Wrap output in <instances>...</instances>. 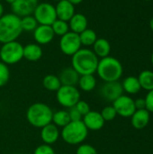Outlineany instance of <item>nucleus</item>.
I'll list each match as a JSON object with an SVG mask.
<instances>
[{
	"label": "nucleus",
	"instance_id": "nucleus-1",
	"mask_svg": "<svg viewBox=\"0 0 153 154\" xmlns=\"http://www.w3.org/2000/svg\"><path fill=\"white\" fill-rule=\"evenodd\" d=\"M99 59L88 48H81L71 57V67L80 75L95 74Z\"/></svg>",
	"mask_w": 153,
	"mask_h": 154
},
{
	"label": "nucleus",
	"instance_id": "nucleus-2",
	"mask_svg": "<svg viewBox=\"0 0 153 154\" xmlns=\"http://www.w3.org/2000/svg\"><path fill=\"white\" fill-rule=\"evenodd\" d=\"M124 72V68L119 60L115 57L107 56L98 61L96 73L104 82L118 81Z\"/></svg>",
	"mask_w": 153,
	"mask_h": 154
},
{
	"label": "nucleus",
	"instance_id": "nucleus-3",
	"mask_svg": "<svg viewBox=\"0 0 153 154\" xmlns=\"http://www.w3.org/2000/svg\"><path fill=\"white\" fill-rule=\"evenodd\" d=\"M22 32L21 18L19 16L10 13L0 18V42L2 44L16 41Z\"/></svg>",
	"mask_w": 153,
	"mask_h": 154
},
{
	"label": "nucleus",
	"instance_id": "nucleus-4",
	"mask_svg": "<svg viewBox=\"0 0 153 154\" xmlns=\"http://www.w3.org/2000/svg\"><path fill=\"white\" fill-rule=\"evenodd\" d=\"M26 120L35 128H42L52 121L53 111L44 103L37 102L32 104L26 111Z\"/></svg>",
	"mask_w": 153,
	"mask_h": 154
},
{
	"label": "nucleus",
	"instance_id": "nucleus-5",
	"mask_svg": "<svg viewBox=\"0 0 153 154\" xmlns=\"http://www.w3.org/2000/svg\"><path fill=\"white\" fill-rule=\"evenodd\" d=\"M88 130L81 121H71L61 128L60 137L69 145H79L87 138Z\"/></svg>",
	"mask_w": 153,
	"mask_h": 154
},
{
	"label": "nucleus",
	"instance_id": "nucleus-6",
	"mask_svg": "<svg viewBox=\"0 0 153 154\" xmlns=\"http://www.w3.org/2000/svg\"><path fill=\"white\" fill-rule=\"evenodd\" d=\"M23 58V46L17 41L3 43L0 47V60L6 65H14Z\"/></svg>",
	"mask_w": 153,
	"mask_h": 154
},
{
	"label": "nucleus",
	"instance_id": "nucleus-7",
	"mask_svg": "<svg viewBox=\"0 0 153 154\" xmlns=\"http://www.w3.org/2000/svg\"><path fill=\"white\" fill-rule=\"evenodd\" d=\"M57 102L65 108H71L80 100V91L76 86H61L56 92Z\"/></svg>",
	"mask_w": 153,
	"mask_h": 154
},
{
	"label": "nucleus",
	"instance_id": "nucleus-8",
	"mask_svg": "<svg viewBox=\"0 0 153 154\" xmlns=\"http://www.w3.org/2000/svg\"><path fill=\"white\" fill-rule=\"evenodd\" d=\"M39 24L51 25L57 20L55 6L48 2L39 3L32 14Z\"/></svg>",
	"mask_w": 153,
	"mask_h": 154
},
{
	"label": "nucleus",
	"instance_id": "nucleus-9",
	"mask_svg": "<svg viewBox=\"0 0 153 154\" xmlns=\"http://www.w3.org/2000/svg\"><path fill=\"white\" fill-rule=\"evenodd\" d=\"M60 49L61 52L67 56H73L77 51L81 49V42L79 39V35L71 31L68 32L66 34L60 37Z\"/></svg>",
	"mask_w": 153,
	"mask_h": 154
},
{
	"label": "nucleus",
	"instance_id": "nucleus-10",
	"mask_svg": "<svg viewBox=\"0 0 153 154\" xmlns=\"http://www.w3.org/2000/svg\"><path fill=\"white\" fill-rule=\"evenodd\" d=\"M112 106L115 107L117 116L125 118L131 117L136 111L134 100L131 97L125 95H122L121 97H119L116 100L113 102Z\"/></svg>",
	"mask_w": 153,
	"mask_h": 154
},
{
	"label": "nucleus",
	"instance_id": "nucleus-11",
	"mask_svg": "<svg viewBox=\"0 0 153 154\" xmlns=\"http://www.w3.org/2000/svg\"><path fill=\"white\" fill-rule=\"evenodd\" d=\"M124 93L122 84L119 81L105 82L100 88V95L107 102H114Z\"/></svg>",
	"mask_w": 153,
	"mask_h": 154
},
{
	"label": "nucleus",
	"instance_id": "nucleus-12",
	"mask_svg": "<svg viewBox=\"0 0 153 154\" xmlns=\"http://www.w3.org/2000/svg\"><path fill=\"white\" fill-rule=\"evenodd\" d=\"M38 4V0H15L11 4V10L13 14L21 18L32 14Z\"/></svg>",
	"mask_w": 153,
	"mask_h": 154
},
{
	"label": "nucleus",
	"instance_id": "nucleus-13",
	"mask_svg": "<svg viewBox=\"0 0 153 154\" xmlns=\"http://www.w3.org/2000/svg\"><path fill=\"white\" fill-rule=\"evenodd\" d=\"M55 34L50 25L39 24L33 31V39L39 45H46L51 42L54 39Z\"/></svg>",
	"mask_w": 153,
	"mask_h": 154
},
{
	"label": "nucleus",
	"instance_id": "nucleus-14",
	"mask_svg": "<svg viewBox=\"0 0 153 154\" xmlns=\"http://www.w3.org/2000/svg\"><path fill=\"white\" fill-rule=\"evenodd\" d=\"M82 122L88 131H99L104 127L106 123L100 112L93 110H90L82 117Z\"/></svg>",
	"mask_w": 153,
	"mask_h": 154
},
{
	"label": "nucleus",
	"instance_id": "nucleus-15",
	"mask_svg": "<svg viewBox=\"0 0 153 154\" xmlns=\"http://www.w3.org/2000/svg\"><path fill=\"white\" fill-rule=\"evenodd\" d=\"M41 140L44 144L48 145H52L60 137V128L57 127L55 125L52 123L45 125L44 127L41 128V133H40Z\"/></svg>",
	"mask_w": 153,
	"mask_h": 154
},
{
	"label": "nucleus",
	"instance_id": "nucleus-16",
	"mask_svg": "<svg viewBox=\"0 0 153 154\" xmlns=\"http://www.w3.org/2000/svg\"><path fill=\"white\" fill-rule=\"evenodd\" d=\"M57 19L69 22L70 18L75 14V5L69 3L68 0H60L57 2L55 5Z\"/></svg>",
	"mask_w": 153,
	"mask_h": 154
},
{
	"label": "nucleus",
	"instance_id": "nucleus-17",
	"mask_svg": "<svg viewBox=\"0 0 153 154\" xmlns=\"http://www.w3.org/2000/svg\"><path fill=\"white\" fill-rule=\"evenodd\" d=\"M151 113L147 109H138L133 115L131 116V124L133 128L137 130H142L145 128L149 123L151 118Z\"/></svg>",
	"mask_w": 153,
	"mask_h": 154
},
{
	"label": "nucleus",
	"instance_id": "nucleus-18",
	"mask_svg": "<svg viewBox=\"0 0 153 154\" xmlns=\"http://www.w3.org/2000/svg\"><path fill=\"white\" fill-rule=\"evenodd\" d=\"M69 26V31L79 34L84 30L87 28L88 21L85 14L80 13H75V14L68 22Z\"/></svg>",
	"mask_w": 153,
	"mask_h": 154
},
{
	"label": "nucleus",
	"instance_id": "nucleus-19",
	"mask_svg": "<svg viewBox=\"0 0 153 154\" xmlns=\"http://www.w3.org/2000/svg\"><path fill=\"white\" fill-rule=\"evenodd\" d=\"M58 77L62 86H77L80 75L72 67H68L63 69Z\"/></svg>",
	"mask_w": 153,
	"mask_h": 154
},
{
	"label": "nucleus",
	"instance_id": "nucleus-20",
	"mask_svg": "<svg viewBox=\"0 0 153 154\" xmlns=\"http://www.w3.org/2000/svg\"><path fill=\"white\" fill-rule=\"evenodd\" d=\"M43 54L41 45L37 43H29L23 46V58L28 61L35 62L41 59Z\"/></svg>",
	"mask_w": 153,
	"mask_h": 154
},
{
	"label": "nucleus",
	"instance_id": "nucleus-21",
	"mask_svg": "<svg viewBox=\"0 0 153 154\" xmlns=\"http://www.w3.org/2000/svg\"><path fill=\"white\" fill-rule=\"evenodd\" d=\"M94 53L100 59L109 56L111 51V44L105 38H97V40L93 44Z\"/></svg>",
	"mask_w": 153,
	"mask_h": 154
},
{
	"label": "nucleus",
	"instance_id": "nucleus-22",
	"mask_svg": "<svg viewBox=\"0 0 153 154\" xmlns=\"http://www.w3.org/2000/svg\"><path fill=\"white\" fill-rule=\"evenodd\" d=\"M122 87L124 91H125L127 94L130 95H135L139 93L140 90L142 89L138 78L134 76H129L125 78L122 83Z\"/></svg>",
	"mask_w": 153,
	"mask_h": 154
},
{
	"label": "nucleus",
	"instance_id": "nucleus-23",
	"mask_svg": "<svg viewBox=\"0 0 153 154\" xmlns=\"http://www.w3.org/2000/svg\"><path fill=\"white\" fill-rule=\"evenodd\" d=\"M78 85L80 90L84 92H91L96 87V79L94 74L82 75L79 77Z\"/></svg>",
	"mask_w": 153,
	"mask_h": 154
},
{
	"label": "nucleus",
	"instance_id": "nucleus-24",
	"mask_svg": "<svg viewBox=\"0 0 153 154\" xmlns=\"http://www.w3.org/2000/svg\"><path fill=\"white\" fill-rule=\"evenodd\" d=\"M42 86L48 91L57 92L62 85L58 76L53 74H48L42 79Z\"/></svg>",
	"mask_w": 153,
	"mask_h": 154
},
{
	"label": "nucleus",
	"instance_id": "nucleus-25",
	"mask_svg": "<svg viewBox=\"0 0 153 154\" xmlns=\"http://www.w3.org/2000/svg\"><path fill=\"white\" fill-rule=\"evenodd\" d=\"M70 121L69 111L67 110H58L56 112H53L52 116V121L51 123L55 125L59 128H63L66 126Z\"/></svg>",
	"mask_w": 153,
	"mask_h": 154
},
{
	"label": "nucleus",
	"instance_id": "nucleus-26",
	"mask_svg": "<svg viewBox=\"0 0 153 154\" xmlns=\"http://www.w3.org/2000/svg\"><path fill=\"white\" fill-rule=\"evenodd\" d=\"M141 88L144 90L151 91L153 89V71L143 70L138 77Z\"/></svg>",
	"mask_w": 153,
	"mask_h": 154
},
{
	"label": "nucleus",
	"instance_id": "nucleus-27",
	"mask_svg": "<svg viewBox=\"0 0 153 154\" xmlns=\"http://www.w3.org/2000/svg\"><path fill=\"white\" fill-rule=\"evenodd\" d=\"M78 35H79V39H80L81 45L86 46V47L93 46V44L95 43V42L97 40L96 32L94 30L89 29V28H87L82 32H80Z\"/></svg>",
	"mask_w": 153,
	"mask_h": 154
},
{
	"label": "nucleus",
	"instance_id": "nucleus-28",
	"mask_svg": "<svg viewBox=\"0 0 153 154\" xmlns=\"http://www.w3.org/2000/svg\"><path fill=\"white\" fill-rule=\"evenodd\" d=\"M39 25L36 19L32 14L26 15L23 17H21V27L23 31L25 32H33L36 27Z\"/></svg>",
	"mask_w": 153,
	"mask_h": 154
},
{
	"label": "nucleus",
	"instance_id": "nucleus-29",
	"mask_svg": "<svg viewBox=\"0 0 153 154\" xmlns=\"http://www.w3.org/2000/svg\"><path fill=\"white\" fill-rule=\"evenodd\" d=\"M52 28V31L54 32L55 35L58 36H62L64 34H66L68 32H69V23L57 19L53 22V23L50 25Z\"/></svg>",
	"mask_w": 153,
	"mask_h": 154
},
{
	"label": "nucleus",
	"instance_id": "nucleus-30",
	"mask_svg": "<svg viewBox=\"0 0 153 154\" xmlns=\"http://www.w3.org/2000/svg\"><path fill=\"white\" fill-rule=\"evenodd\" d=\"M10 79V70L8 65L0 60V88L5 86Z\"/></svg>",
	"mask_w": 153,
	"mask_h": 154
},
{
	"label": "nucleus",
	"instance_id": "nucleus-31",
	"mask_svg": "<svg viewBox=\"0 0 153 154\" xmlns=\"http://www.w3.org/2000/svg\"><path fill=\"white\" fill-rule=\"evenodd\" d=\"M100 114H101L103 119L105 120V122L113 121L116 117V116H117L116 111H115V107L113 106H105L102 109V111L100 112Z\"/></svg>",
	"mask_w": 153,
	"mask_h": 154
},
{
	"label": "nucleus",
	"instance_id": "nucleus-32",
	"mask_svg": "<svg viewBox=\"0 0 153 154\" xmlns=\"http://www.w3.org/2000/svg\"><path fill=\"white\" fill-rule=\"evenodd\" d=\"M76 154H98L96 149L88 143H81L76 150Z\"/></svg>",
	"mask_w": 153,
	"mask_h": 154
},
{
	"label": "nucleus",
	"instance_id": "nucleus-33",
	"mask_svg": "<svg viewBox=\"0 0 153 154\" xmlns=\"http://www.w3.org/2000/svg\"><path fill=\"white\" fill-rule=\"evenodd\" d=\"M33 154H56L54 149L51 147V145L48 144H41L38 147L35 148Z\"/></svg>",
	"mask_w": 153,
	"mask_h": 154
},
{
	"label": "nucleus",
	"instance_id": "nucleus-34",
	"mask_svg": "<svg viewBox=\"0 0 153 154\" xmlns=\"http://www.w3.org/2000/svg\"><path fill=\"white\" fill-rule=\"evenodd\" d=\"M75 107L77 108V110L80 113V115H81L82 116H84L85 115H87V114L91 110V109H90V106H89V105H88V103L86 102V101H84V100H81V99L76 104Z\"/></svg>",
	"mask_w": 153,
	"mask_h": 154
},
{
	"label": "nucleus",
	"instance_id": "nucleus-35",
	"mask_svg": "<svg viewBox=\"0 0 153 154\" xmlns=\"http://www.w3.org/2000/svg\"><path fill=\"white\" fill-rule=\"evenodd\" d=\"M145 103H146V109L150 113H153V89L151 91H148V94L145 97Z\"/></svg>",
	"mask_w": 153,
	"mask_h": 154
},
{
	"label": "nucleus",
	"instance_id": "nucleus-36",
	"mask_svg": "<svg viewBox=\"0 0 153 154\" xmlns=\"http://www.w3.org/2000/svg\"><path fill=\"white\" fill-rule=\"evenodd\" d=\"M69 115L70 121H81L83 117L75 106L69 109Z\"/></svg>",
	"mask_w": 153,
	"mask_h": 154
},
{
	"label": "nucleus",
	"instance_id": "nucleus-37",
	"mask_svg": "<svg viewBox=\"0 0 153 154\" xmlns=\"http://www.w3.org/2000/svg\"><path fill=\"white\" fill-rule=\"evenodd\" d=\"M134 105L136 110L138 109H146V103H145V98H137L134 100Z\"/></svg>",
	"mask_w": 153,
	"mask_h": 154
},
{
	"label": "nucleus",
	"instance_id": "nucleus-38",
	"mask_svg": "<svg viewBox=\"0 0 153 154\" xmlns=\"http://www.w3.org/2000/svg\"><path fill=\"white\" fill-rule=\"evenodd\" d=\"M69 3H71L73 5H79L81 4L84 0H68Z\"/></svg>",
	"mask_w": 153,
	"mask_h": 154
},
{
	"label": "nucleus",
	"instance_id": "nucleus-39",
	"mask_svg": "<svg viewBox=\"0 0 153 154\" xmlns=\"http://www.w3.org/2000/svg\"><path fill=\"white\" fill-rule=\"evenodd\" d=\"M5 14H4V6H3V5L1 4V2H0V18L4 15Z\"/></svg>",
	"mask_w": 153,
	"mask_h": 154
},
{
	"label": "nucleus",
	"instance_id": "nucleus-40",
	"mask_svg": "<svg viewBox=\"0 0 153 154\" xmlns=\"http://www.w3.org/2000/svg\"><path fill=\"white\" fill-rule=\"evenodd\" d=\"M150 27H151V29L153 31V17L151 19V21H150Z\"/></svg>",
	"mask_w": 153,
	"mask_h": 154
},
{
	"label": "nucleus",
	"instance_id": "nucleus-41",
	"mask_svg": "<svg viewBox=\"0 0 153 154\" xmlns=\"http://www.w3.org/2000/svg\"><path fill=\"white\" fill-rule=\"evenodd\" d=\"M5 1L6 3H8V4H10V5H11V4H12V3H14L15 0H5Z\"/></svg>",
	"mask_w": 153,
	"mask_h": 154
},
{
	"label": "nucleus",
	"instance_id": "nucleus-42",
	"mask_svg": "<svg viewBox=\"0 0 153 154\" xmlns=\"http://www.w3.org/2000/svg\"><path fill=\"white\" fill-rule=\"evenodd\" d=\"M151 64H152V66H153V51H152V54H151Z\"/></svg>",
	"mask_w": 153,
	"mask_h": 154
},
{
	"label": "nucleus",
	"instance_id": "nucleus-43",
	"mask_svg": "<svg viewBox=\"0 0 153 154\" xmlns=\"http://www.w3.org/2000/svg\"><path fill=\"white\" fill-rule=\"evenodd\" d=\"M53 1H56V2H59V1H60V0H53Z\"/></svg>",
	"mask_w": 153,
	"mask_h": 154
},
{
	"label": "nucleus",
	"instance_id": "nucleus-44",
	"mask_svg": "<svg viewBox=\"0 0 153 154\" xmlns=\"http://www.w3.org/2000/svg\"><path fill=\"white\" fill-rule=\"evenodd\" d=\"M145 1H152V0H145Z\"/></svg>",
	"mask_w": 153,
	"mask_h": 154
},
{
	"label": "nucleus",
	"instance_id": "nucleus-45",
	"mask_svg": "<svg viewBox=\"0 0 153 154\" xmlns=\"http://www.w3.org/2000/svg\"><path fill=\"white\" fill-rule=\"evenodd\" d=\"M103 154H111V153H103Z\"/></svg>",
	"mask_w": 153,
	"mask_h": 154
},
{
	"label": "nucleus",
	"instance_id": "nucleus-46",
	"mask_svg": "<svg viewBox=\"0 0 153 154\" xmlns=\"http://www.w3.org/2000/svg\"><path fill=\"white\" fill-rule=\"evenodd\" d=\"M14 154H22V153H14Z\"/></svg>",
	"mask_w": 153,
	"mask_h": 154
},
{
	"label": "nucleus",
	"instance_id": "nucleus-47",
	"mask_svg": "<svg viewBox=\"0 0 153 154\" xmlns=\"http://www.w3.org/2000/svg\"><path fill=\"white\" fill-rule=\"evenodd\" d=\"M0 2H1V0H0Z\"/></svg>",
	"mask_w": 153,
	"mask_h": 154
}]
</instances>
